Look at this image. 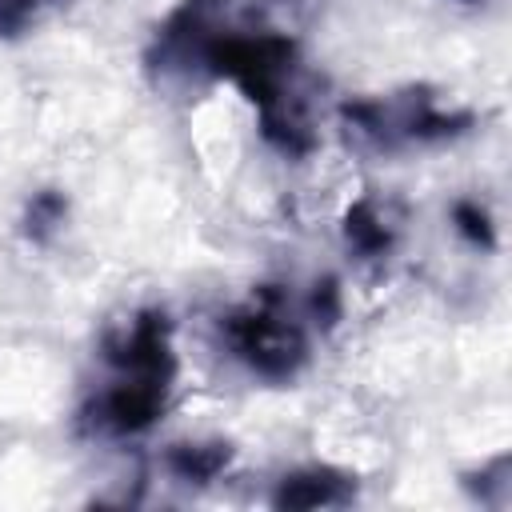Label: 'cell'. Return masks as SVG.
I'll use <instances>...</instances> for the list:
<instances>
[{
    "label": "cell",
    "mask_w": 512,
    "mask_h": 512,
    "mask_svg": "<svg viewBox=\"0 0 512 512\" xmlns=\"http://www.w3.org/2000/svg\"><path fill=\"white\" fill-rule=\"evenodd\" d=\"M104 384L80 404L76 428L96 440H136L164 416L176 384L172 320L164 308H140L100 344Z\"/></svg>",
    "instance_id": "6da1fadb"
},
{
    "label": "cell",
    "mask_w": 512,
    "mask_h": 512,
    "mask_svg": "<svg viewBox=\"0 0 512 512\" xmlns=\"http://www.w3.org/2000/svg\"><path fill=\"white\" fill-rule=\"evenodd\" d=\"M312 320L288 284H256L244 304L220 320L224 352L260 384L284 388L312 360Z\"/></svg>",
    "instance_id": "7a4b0ae2"
},
{
    "label": "cell",
    "mask_w": 512,
    "mask_h": 512,
    "mask_svg": "<svg viewBox=\"0 0 512 512\" xmlns=\"http://www.w3.org/2000/svg\"><path fill=\"white\" fill-rule=\"evenodd\" d=\"M476 116L468 108H440L432 88L412 84L388 96H352L340 104V128L356 152L396 156L468 136Z\"/></svg>",
    "instance_id": "3957f363"
},
{
    "label": "cell",
    "mask_w": 512,
    "mask_h": 512,
    "mask_svg": "<svg viewBox=\"0 0 512 512\" xmlns=\"http://www.w3.org/2000/svg\"><path fill=\"white\" fill-rule=\"evenodd\" d=\"M360 496V480L348 468L304 464L276 480L268 504L272 508H348Z\"/></svg>",
    "instance_id": "277c9868"
},
{
    "label": "cell",
    "mask_w": 512,
    "mask_h": 512,
    "mask_svg": "<svg viewBox=\"0 0 512 512\" xmlns=\"http://www.w3.org/2000/svg\"><path fill=\"white\" fill-rule=\"evenodd\" d=\"M344 248L356 260H388L396 252L400 240V220L392 216V204L380 196H360L348 212H344Z\"/></svg>",
    "instance_id": "5b68a950"
},
{
    "label": "cell",
    "mask_w": 512,
    "mask_h": 512,
    "mask_svg": "<svg viewBox=\"0 0 512 512\" xmlns=\"http://www.w3.org/2000/svg\"><path fill=\"white\" fill-rule=\"evenodd\" d=\"M232 456H236V448L228 440H176L164 448V468L180 484L208 488L212 480H220L228 472Z\"/></svg>",
    "instance_id": "8992f818"
},
{
    "label": "cell",
    "mask_w": 512,
    "mask_h": 512,
    "mask_svg": "<svg viewBox=\"0 0 512 512\" xmlns=\"http://www.w3.org/2000/svg\"><path fill=\"white\" fill-rule=\"evenodd\" d=\"M64 220H68V196L56 192V188H44V192L28 196L24 216H20V232L32 244H48L64 228Z\"/></svg>",
    "instance_id": "52a82bcc"
},
{
    "label": "cell",
    "mask_w": 512,
    "mask_h": 512,
    "mask_svg": "<svg viewBox=\"0 0 512 512\" xmlns=\"http://www.w3.org/2000/svg\"><path fill=\"white\" fill-rule=\"evenodd\" d=\"M72 0H0V40H20L36 32L48 16L68 8Z\"/></svg>",
    "instance_id": "ba28073f"
},
{
    "label": "cell",
    "mask_w": 512,
    "mask_h": 512,
    "mask_svg": "<svg viewBox=\"0 0 512 512\" xmlns=\"http://www.w3.org/2000/svg\"><path fill=\"white\" fill-rule=\"evenodd\" d=\"M452 228H456V236H460L468 248H476V252H496V220H492V212H488L480 200L460 196V200L452 204Z\"/></svg>",
    "instance_id": "9c48e42d"
},
{
    "label": "cell",
    "mask_w": 512,
    "mask_h": 512,
    "mask_svg": "<svg viewBox=\"0 0 512 512\" xmlns=\"http://www.w3.org/2000/svg\"><path fill=\"white\" fill-rule=\"evenodd\" d=\"M480 476L488 480V484H508V456L500 452V456H492L484 468H480ZM484 508H504V496H488V492H480L476 496Z\"/></svg>",
    "instance_id": "30bf717a"
},
{
    "label": "cell",
    "mask_w": 512,
    "mask_h": 512,
    "mask_svg": "<svg viewBox=\"0 0 512 512\" xmlns=\"http://www.w3.org/2000/svg\"><path fill=\"white\" fill-rule=\"evenodd\" d=\"M456 4H468V8H476V4H484V0H456Z\"/></svg>",
    "instance_id": "8fae6325"
}]
</instances>
